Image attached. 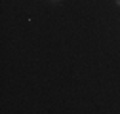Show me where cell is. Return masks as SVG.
<instances>
[{
	"instance_id": "cell-1",
	"label": "cell",
	"mask_w": 120,
	"mask_h": 114,
	"mask_svg": "<svg viewBox=\"0 0 120 114\" xmlns=\"http://www.w3.org/2000/svg\"><path fill=\"white\" fill-rule=\"evenodd\" d=\"M116 2H118V6H120V0H116Z\"/></svg>"
}]
</instances>
